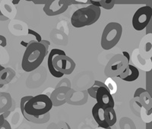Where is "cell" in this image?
Returning a JSON list of instances; mask_svg holds the SVG:
<instances>
[{"mask_svg":"<svg viewBox=\"0 0 152 129\" xmlns=\"http://www.w3.org/2000/svg\"><path fill=\"white\" fill-rule=\"evenodd\" d=\"M53 106L51 99L46 94L24 96L21 100L22 114H26L37 119L47 115L51 110Z\"/></svg>","mask_w":152,"mask_h":129,"instance_id":"obj_1","label":"cell"},{"mask_svg":"<svg viewBox=\"0 0 152 129\" xmlns=\"http://www.w3.org/2000/svg\"><path fill=\"white\" fill-rule=\"evenodd\" d=\"M21 43L26 47L21 61L22 69L26 72L33 71L41 65L48 53V50L42 43L36 41L28 43L22 41Z\"/></svg>","mask_w":152,"mask_h":129,"instance_id":"obj_2","label":"cell"},{"mask_svg":"<svg viewBox=\"0 0 152 129\" xmlns=\"http://www.w3.org/2000/svg\"><path fill=\"white\" fill-rule=\"evenodd\" d=\"M101 15V9L98 6L90 5L87 7L78 9L71 17L72 25L76 28H85L95 24Z\"/></svg>","mask_w":152,"mask_h":129,"instance_id":"obj_3","label":"cell"},{"mask_svg":"<svg viewBox=\"0 0 152 129\" xmlns=\"http://www.w3.org/2000/svg\"><path fill=\"white\" fill-rule=\"evenodd\" d=\"M123 27L118 22H110L103 31L100 45L104 50H110L116 47L121 39Z\"/></svg>","mask_w":152,"mask_h":129,"instance_id":"obj_4","label":"cell"},{"mask_svg":"<svg viewBox=\"0 0 152 129\" xmlns=\"http://www.w3.org/2000/svg\"><path fill=\"white\" fill-rule=\"evenodd\" d=\"M129 62L123 55H116L107 65L104 74L110 77H119L123 80L129 74Z\"/></svg>","mask_w":152,"mask_h":129,"instance_id":"obj_5","label":"cell"},{"mask_svg":"<svg viewBox=\"0 0 152 129\" xmlns=\"http://www.w3.org/2000/svg\"><path fill=\"white\" fill-rule=\"evenodd\" d=\"M151 17V8L148 5H145L137 9L133 15L132 21L134 29L137 31H143L148 25Z\"/></svg>","mask_w":152,"mask_h":129,"instance_id":"obj_6","label":"cell"},{"mask_svg":"<svg viewBox=\"0 0 152 129\" xmlns=\"http://www.w3.org/2000/svg\"><path fill=\"white\" fill-rule=\"evenodd\" d=\"M53 66L55 70L62 73L63 75H69L74 71L76 64L72 58L66 55H57L53 59Z\"/></svg>","mask_w":152,"mask_h":129,"instance_id":"obj_7","label":"cell"},{"mask_svg":"<svg viewBox=\"0 0 152 129\" xmlns=\"http://www.w3.org/2000/svg\"><path fill=\"white\" fill-rule=\"evenodd\" d=\"M72 4L67 0H48L43 6V12L47 16H56L64 13Z\"/></svg>","mask_w":152,"mask_h":129,"instance_id":"obj_8","label":"cell"},{"mask_svg":"<svg viewBox=\"0 0 152 129\" xmlns=\"http://www.w3.org/2000/svg\"><path fill=\"white\" fill-rule=\"evenodd\" d=\"M95 99L97 100V104H99L104 109L114 108L115 103L113 95L110 93L106 87H100L97 89Z\"/></svg>","mask_w":152,"mask_h":129,"instance_id":"obj_9","label":"cell"},{"mask_svg":"<svg viewBox=\"0 0 152 129\" xmlns=\"http://www.w3.org/2000/svg\"><path fill=\"white\" fill-rule=\"evenodd\" d=\"M66 55V52H65L63 50H59V49H53L51 51H50V54H49L48 59H47V66H48V69L50 71V73L52 74V76H53L54 77H56V78H59V77H62L63 76V74L62 73L57 71L56 70H55L53 66V59L55 55Z\"/></svg>","mask_w":152,"mask_h":129,"instance_id":"obj_10","label":"cell"},{"mask_svg":"<svg viewBox=\"0 0 152 129\" xmlns=\"http://www.w3.org/2000/svg\"><path fill=\"white\" fill-rule=\"evenodd\" d=\"M0 12L6 18L12 19L17 14V9L12 1H2L0 3Z\"/></svg>","mask_w":152,"mask_h":129,"instance_id":"obj_11","label":"cell"},{"mask_svg":"<svg viewBox=\"0 0 152 129\" xmlns=\"http://www.w3.org/2000/svg\"><path fill=\"white\" fill-rule=\"evenodd\" d=\"M92 115L95 122L98 125L99 128H103L106 129L109 128L104 121V109L97 103L94 104L92 108Z\"/></svg>","mask_w":152,"mask_h":129,"instance_id":"obj_12","label":"cell"},{"mask_svg":"<svg viewBox=\"0 0 152 129\" xmlns=\"http://www.w3.org/2000/svg\"><path fill=\"white\" fill-rule=\"evenodd\" d=\"M116 114L114 108H108L104 109V121L109 128H111L116 124Z\"/></svg>","mask_w":152,"mask_h":129,"instance_id":"obj_13","label":"cell"},{"mask_svg":"<svg viewBox=\"0 0 152 129\" xmlns=\"http://www.w3.org/2000/svg\"><path fill=\"white\" fill-rule=\"evenodd\" d=\"M15 75V73L12 69H5L0 71V85H5L10 82L12 79Z\"/></svg>","mask_w":152,"mask_h":129,"instance_id":"obj_14","label":"cell"},{"mask_svg":"<svg viewBox=\"0 0 152 129\" xmlns=\"http://www.w3.org/2000/svg\"><path fill=\"white\" fill-rule=\"evenodd\" d=\"M129 74L125 78H123V81H127V82H133L136 81L139 77V70L138 68L132 66L131 64H129Z\"/></svg>","mask_w":152,"mask_h":129,"instance_id":"obj_15","label":"cell"},{"mask_svg":"<svg viewBox=\"0 0 152 129\" xmlns=\"http://www.w3.org/2000/svg\"><path fill=\"white\" fill-rule=\"evenodd\" d=\"M106 87L108 90V91L110 92L111 95L115 94L117 91V85L116 83L115 82L114 80H113L111 77H108L107 80H106L105 83H104Z\"/></svg>","mask_w":152,"mask_h":129,"instance_id":"obj_16","label":"cell"},{"mask_svg":"<svg viewBox=\"0 0 152 129\" xmlns=\"http://www.w3.org/2000/svg\"><path fill=\"white\" fill-rule=\"evenodd\" d=\"M100 87H106L104 83L101 82V81H96L94 82V85L91 87V88H88V94L91 96L92 98H94L96 97V93H97V90Z\"/></svg>","mask_w":152,"mask_h":129,"instance_id":"obj_17","label":"cell"},{"mask_svg":"<svg viewBox=\"0 0 152 129\" xmlns=\"http://www.w3.org/2000/svg\"><path fill=\"white\" fill-rule=\"evenodd\" d=\"M98 2L100 4V7L104 8L106 10H110L115 5V2L113 0H100Z\"/></svg>","mask_w":152,"mask_h":129,"instance_id":"obj_18","label":"cell"},{"mask_svg":"<svg viewBox=\"0 0 152 129\" xmlns=\"http://www.w3.org/2000/svg\"><path fill=\"white\" fill-rule=\"evenodd\" d=\"M28 34H31L33 35V36H35V39H36V42H37V43H40L42 40V38H41V36L40 35V34L37 33L36 31H33V30L30 29V28H28Z\"/></svg>","mask_w":152,"mask_h":129,"instance_id":"obj_19","label":"cell"},{"mask_svg":"<svg viewBox=\"0 0 152 129\" xmlns=\"http://www.w3.org/2000/svg\"><path fill=\"white\" fill-rule=\"evenodd\" d=\"M7 45V40L6 38L2 35H0V46L2 47H5Z\"/></svg>","mask_w":152,"mask_h":129,"instance_id":"obj_20","label":"cell"},{"mask_svg":"<svg viewBox=\"0 0 152 129\" xmlns=\"http://www.w3.org/2000/svg\"><path fill=\"white\" fill-rule=\"evenodd\" d=\"M0 129H12V127H11V125L9 124V122L5 119L3 124L0 126Z\"/></svg>","mask_w":152,"mask_h":129,"instance_id":"obj_21","label":"cell"},{"mask_svg":"<svg viewBox=\"0 0 152 129\" xmlns=\"http://www.w3.org/2000/svg\"><path fill=\"white\" fill-rule=\"evenodd\" d=\"M40 43H42V44H43V46L45 47V48L47 49V50H48V48H49V47H50V42L47 41V40H42L41 42H40Z\"/></svg>","mask_w":152,"mask_h":129,"instance_id":"obj_22","label":"cell"},{"mask_svg":"<svg viewBox=\"0 0 152 129\" xmlns=\"http://www.w3.org/2000/svg\"><path fill=\"white\" fill-rule=\"evenodd\" d=\"M5 115H3V114H2V115H0V126L2 125V124L4 123V121H5Z\"/></svg>","mask_w":152,"mask_h":129,"instance_id":"obj_23","label":"cell"},{"mask_svg":"<svg viewBox=\"0 0 152 129\" xmlns=\"http://www.w3.org/2000/svg\"><path fill=\"white\" fill-rule=\"evenodd\" d=\"M6 20H8V18H6L5 17H4L3 15H2V14L0 12V21H6Z\"/></svg>","mask_w":152,"mask_h":129,"instance_id":"obj_24","label":"cell"},{"mask_svg":"<svg viewBox=\"0 0 152 129\" xmlns=\"http://www.w3.org/2000/svg\"><path fill=\"white\" fill-rule=\"evenodd\" d=\"M4 69H5V68H4L3 66H1V65H0V71H2L4 70ZM2 87H3V85H0V88Z\"/></svg>","mask_w":152,"mask_h":129,"instance_id":"obj_25","label":"cell"},{"mask_svg":"<svg viewBox=\"0 0 152 129\" xmlns=\"http://www.w3.org/2000/svg\"><path fill=\"white\" fill-rule=\"evenodd\" d=\"M95 129H106V128H99L98 127V128H95Z\"/></svg>","mask_w":152,"mask_h":129,"instance_id":"obj_26","label":"cell"},{"mask_svg":"<svg viewBox=\"0 0 152 129\" xmlns=\"http://www.w3.org/2000/svg\"><path fill=\"white\" fill-rule=\"evenodd\" d=\"M107 129H112V128H107Z\"/></svg>","mask_w":152,"mask_h":129,"instance_id":"obj_27","label":"cell"}]
</instances>
